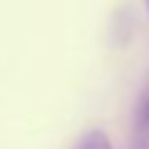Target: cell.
Segmentation results:
<instances>
[{"instance_id": "7a4b0ae2", "label": "cell", "mask_w": 149, "mask_h": 149, "mask_svg": "<svg viewBox=\"0 0 149 149\" xmlns=\"http://www.w3.org/2000/svg\"><path fill=\"white\" fill-rule=\"evenodd\" d=\"M72 149H114V147H112V139L104 129H87L74 142Z\"/></svg>"}, {"instance_id": "6da1fadb", "label": "cell", "mask_w": 149, "mask_h": 149, "mask_svg": "<svg viewBox=\"0 0 149 149\" xmlns=\"http://www.w3.org/2000/svg\"><path fill=\"white\" fill-rule=\"evenodd\" d=\"M134 137L139 149H149V90L142 92L134 112Z\"/></svg>"}, {"instance_id": "3957f363", "label": "cell", "mask_w": 149, "mask_h": 149, "mask_svg": "<svg viewBox=\"0 0 149 149\" xmlns=\"http://www.w3.org/2000/svg\"><path fill=\"white\" fill-rule=\"evenodd\" d=\"M147 8H149V0H147Z\"/></svg>"}]
</instances>
